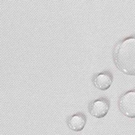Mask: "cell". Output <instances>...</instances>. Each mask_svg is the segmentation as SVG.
<instances>
[{
    "mask_svg": "<svg viewBox=\"0 0 135 135\" xmlns=\"http://www.w3.org/2000/svg\"><path fill=\"white\" fill-rule=\"evenodd\" d=\"M112 56L114 65L121 73L135 76V34L118 41Z\"/></svg>",
    "mask_w": 135,
    "mask_h": 135,
    "instance_id": "cell-1",
    "label": "cell"
},
{
    "mask_svg": "<svg viewBox=\"0 0 135 135\" xmlns=\"http://www.w3.org/2000/svg\"><path fill=\"white\" fill-rule=\"evenodd\" d=\"M118 108L124 116L135 118V88L123 92L119 96Z\"/></svg>",
    "mask_w": 135,
    "mask_h": 135,
    "instance_id": "cell-2",
    "label": "cell"
},
{
    "mask_svg": "<svg viewBox=\"0 0 135 135\" xmlns=\"http://www.w3.org/2000/svg\"><path fill=\"white\" fill-rule=\"evenodd\" d=\"M111 103L106 96H101L91 100L88 106L89 113L95 118H103L108 113Z\"/></svg>",
    "mask_w": 135,
    "mask_h": 135,
    "instance_id": "cell-3",
    "label": "cell"
},
{
    "mask_svg": "<svg viewBox=\"0 0 135 135\" xmlns=\"http://www.w3.org/2000/svg\"><path fill=\"white\" fill-rule=\"evenodd\" d=\"M91 80L95 88L100 91H106L111 87L113 82V75L110 70H104L95 74Z\"/></svg>",
    "mask_w": 135,
    "mask_h": 135,
    "instance_id": "cell-4",
    "label": "cell"
},
{
    "mask_svg": "<svg viewBox=\"0 0 135 135\" xmlns=\"http://www.w3.org/2000/svg\"><path fill=\"white\" fill-rule=\"evenodd\" d=\"M87 120L88 117L86 114L82 112H79L67 117L66 125L68 128L72 131L79 132L84 129L86 124H87Z\"/></svg>",
    "mask_w": 135,
    "mask_h": 135,
    "instance_id": "cell-5",
    "label": "cell"
}]
</instances>
